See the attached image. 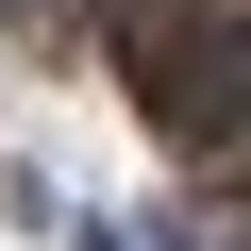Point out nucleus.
<instances>
[{"instance_id":"nucleus-1","label":"nucleus","mask_w":251,"mask_h":251,"mask_svg":"<svg viewBox=\"0 0 251 251\" xmlns=\"http://www.w3.org/2000/svg\"><path fill=\"white\" fill-rule=\"evenodd\" d=\"M134 67H151L168 151H218V168H251V34H218V17H134Z\"/></svg>"}]
</instances>
